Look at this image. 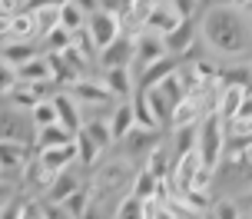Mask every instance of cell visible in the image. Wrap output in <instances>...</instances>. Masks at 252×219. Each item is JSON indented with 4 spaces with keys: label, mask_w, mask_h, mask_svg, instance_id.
I'll list each match as a JSON object with an SVG mask.
<instances>
[{
    "label": "cell",
    "mask_w": 252,
    "mask_h": 219,
    "mask_svg": "<svg viewBox=\"0 0 252 219\" xmlns=\"http://www.w3.org/2000/svg\"><path fill=\"white\" fill-rule=\"evenodd\" d=\"M199 40L219 57H242L252 47V27L242 20L236 3H209L202 7Z\"/></svg>",
    "instance_id": "1"
},
{
    "label": "cell",
    "mask_w": 252,
    "mask_h": 219,
    "mask_svg": "<svg viewBox=\"0 0 252 219\" xmlns=\"http://www.w3.org/2000/svg\"><path fill=\"white\" fill-rule=\"evenodd\" d=\"M199 140H196V153H199L202 166L216 173L219 163L226 159V123L219 120V113H206L199 120Z\"/></svg>",
    "instance_id": "2"
},
{
    "label": "cell",
    "mask_w": 252,
    "mask_h": 219,
    "mask_svg": "<svg viewBox=\"0 0 252 219\" xmlns=\"http://www.w3.org/2000/svg\"><path fill=\"white\" fill-rule=\"evenodd\" d=\"M133 176H136L133 163H126L123 156H120V159H106V163H100L96 176H93L87 186H90V193H93V199H96V196H100V199H106V196L123 193V189L129 193Z\"/></svg>",
    "instance_id": "3"
},
{
    "label": "cell",
    "mask_w": 252,
    "mask_h": 219,
    "mask_svg": "<svg viewBox=\"0 0 252 219\" xmlns=\"http://www.w3.org/2000/svg\"><path fill=\"white\" fill-rule=\"evenodd\" d=\"M87 37L100 53L120 37V3H93L87 20Z\"/></svg>",
    "instance_id": "4"
},
{
    "label": "cell",
    "mask_w": 252,
    "mask_h": 219,
    "mask_svg": "<svg viewBox=\"0 0 252 219\" xmlns=\"http://www.w3.org/2000/svg\"><path fill=\"white\" fill-rule=\"evenodd\" d=\"M33 123H27L24 113H17L13 106H3L0 110V143H20V146H30L33 150Z\"/></svg>",
    "instance_id": "5"
},
{
    "label": "cell",
    "mask_w": 252,
    "mask_h": 219,
    "mask_svg": "<svg viewBox=\"0 0 252 219\" xmlns=\"http://www.w3.org/2000/svg\"><path fill=\"white\" fill-rule=\"evenodd\" d=\"M179 24H186L183 17H179V7L173 3V0H159V3H153L150 7V20H146V33H153V37L166 40L173 30H176Z\"/></svg>",
    "instance_id": "6"
},
{
    "label": "cell",
    "mask_w": 252,
    "mask_h": 219,
    "mask_svg": "<svg viewBox=\"0 0 252 219\" xmlns=\"http://www.w3.org/2000/svg\"><path fill=\"white\" fill-rule=\"evenodd\" d=\"M150 7L146 0H133V3H120V37L139 40L146 33V20H150Z\"/></svg>",
    "instance_id": "7"
},
{
    "label": "cell",
    "mask_w": 252,
    "mask_h": 219,
    "mask_svg": "<svg viewBox=\"0 0 252 219\" xmlns=\"http://www.w3.org/2000/svg\"><path fill=\"white\" fill-rule=\"evenodd\" d=\"M50 100H53V106H57V123H60V126L70 133V136H76V133L83 129V123H87V116H83L80 103H76V100H73L66 90H57Z\"/></svg>",
    "instance_id": "8"
},
{
    "label": "cell",
    "mask_w": 252,
    "mask_h": 219,
    "mask_svg": "<svg viewBox=\"0 0 252 219\" xmlns=\"http://www.w3.org/2000/svg\"><path fill=\"white\" fill-rule=\"evenodd\" d=\"M159 143H163L159 133H150V129H136V126H133V129H129V136L120 143V146H123V159H126V163H133V159H143V163H146L150 153L159 146Z\"/></svg>",
    "instance_id": "9"
},
{
    "label": "cell",
    "mask_w": 252,
    "mask_h": 219,
    "mask_svg": "<svg viewBox=\"0 0 252 219\" xmlns=\"http://www.w3.org/2000/svg\"><path fill=\"white\" fill-rule=\"evenodd\" d=\"M163 57H169L166 53V47H163V40L159 37H153V33H143V37L136 40V53H133V77H139L146 66H153V63H159Z\"/></svg>",
    "instance_id": "10"
},
{
    "label": "cell",
    "mask_w": 252,
    "mask_h": 219,
    "mask_svg": "<svg viewBox=\"0 0 252 219\" xmlns=\"http://www.w3.org/2000/svg\"><path fill=\"white\" fill-rule=\"evenodd\" d=\"M133 53H136V40L116 37L113 43L100 53V66L103 70H129V66H133Z\"/></svg>",
    "instance_id": "11"
},
{
    "label": "cell",
    "mask_w": 252,
    "mask_h": 219,
    "mask_svg": "<svg viewBox=\"0 0 252 219\" xmlns=\"http://www.w3.org/2000/svg\"><path fill=\"white\" fill-rule=\"evenodd\" d=\"M80 186H87V183H83V176H80V173H73V169H63V173H57V176L50 180L47 193H43V203L60 206L63 199H70V196H73Z\"/></svg>",
    "instance_id": "12"
},
{
    "label": "cell",
    "mask_w": 252,
    "mask_h": 219,
    "mask_svg": "<svg viewBox=\"0 0 252 219\" xmlns=\"http://www.w3.org/2000/svg\"><path fill=\"white\" fill-rule=\"evenodd\" d=\"M66 93H70L80 106H106L110 100H113L110 90L103 87V80H90V77H83L80 83H73Z\"/></svg>",
    "instance_id": "13"
},
{
    "label": "cell",
    "mask_w": 252,
    "mask_h": 219,
    "mask_svg": "<svg viewBox=\"0 0 252 219\" xmlns=\"http://www.w3.org/2000/svg\"><path fill=\"white\" fill-rule=\"evenodd\" d=\"M90 10H93V3L63 0V3H60V30H66L70 37L83 33V30H87V20H90Z\"/></svg>",
    "instance_id": "14"
},
{
    "label": "cell",
    "mask_w": 252,
    "mask_h": 219,
    "mask_svg": "<svg viewBox=\"0 0 252 219\" xmlns=\"http://www.w3.org/2000/svg\"><path fill=\"white\" fill-rule=\"evenodd\" d=\"M179 70V60L176 57H163L159 63H153V66H146L143 73L136 77V93H150V90H156L163 80H169L173 73Z\"/></svg>",
    "instance_id": "15"
},
{
    "label": "cell",
    "mask_w": 252,
    "mask_h": 219,
    "mask_svg": "<svg viewBox=\"0 0 252 219\" xmlns=\"http://www.w3.org/2000/svg\"><path fill=\"white\" fill-rule=\"evenodd\" d=\"M103 87L120 103L136 96V77H133V70H103Z\"/></svg>",
    "instance_id": "16"
},
{
    "label": "cell",
    "mask_w": 252,
    "mask_h": 219,
    "mask_svg": "<svg viewBox=\"0 0 252 219\" xmlns=\"http://www.w3.org/2000/svg\"><path fill=\"white\" fill-rule=\"evenodd\" d=\"M33 150L30 146H20V143H0V176L7 180L13 173H24V166L30 163Z\"/></svg>",
    "instance_id": "17"
},
{
    "label": "cell",
    "mask_w": 252,
    "mask_h": 219,
    "mask_svg": "<svg viewBox=\"0 0 252 219\" xmlns=\"http://www.w3.org/2000/svg\"><path fill=\"white\" fill-rule=\"evenodd\" d=\"M196 40H199V24H196V20H186V24H179L176 30L163 40V47H166L169 57H176V60H179V57H183Z\"/></svg>",
    "instance_id": "18"
},
{
    "label": "cell",
    "mask_w": 252,
    "mask_h": 219,
    "mask_svg": "<svg viewBox=\"0 0 252 219\" xmlns=\"http://www.w3.org/2000/svg\"><path fill=\"white\" fill-rule=\"evenodd\" d=\"M17 73V83L20 87H43V83H53V73H50V60L40 53L33 57L30 63H24L20 70H13Z\"/></svg>",
    "instance_id": "19"
},
{
    "label": "cell",
    "mask_w": 252,
    "mask_h": 219,
    "mask_svg": "<svg viewBox=\"0 0 252 219\" xmlns=\"http://www.w3.org/2000/svg\"><path fill=\"white\" fill-rule=\"evenodd\" d=\"M43 163V169L50 173V176H57V173H63V169H73L76 166V146L70 143V146H60V150H47V153H33Z\"/></svg>",
    "instance_id": "20"
},
{
    "label": "cell",
    "mask_w": 252,
    "mask_h": 219,
    "mask_svg": "<svg viewBox=\"0 0 252 219\" xmlns=\"http://www.w3.org/2000/svg\"><path fill=\"white\" fill-rule=\"evenodd\" d=\"M33 57H40L37 43H10V40H3V43H0V60L10 66V70H20V66L30 63Z\"/></svg>",
    "instance_id": "21"
},
{
    "label": "cell",
    "mask_w": 252,
    "mask_h": 219,
    "mask_svg": "<svg viewBox=\"0 0 252 219\" xmlns=\"http://www.w3.org/2000/svg\"><path fill=\"white\" fill-rule=\"evenodd\" d=\"M202 116H206V110H202V100H196V96H186V100H183V103L173 110V116H169V126H173V129L199 126Z\"/></svg>",
    "instance_id": "22"
},
{
    "label": "cell",
    "mask_w": 252,
    "mask_h": 219,
    "mask_svg": "<svg viewBox=\"0 0 252 219\" xmlns=\"http://www.w3.org/2000/svg\"><path fill=\"white\" fill-rule=\"evenodd\" d=\"M159 189H163V183L156 180L153 173H146V169L139 166L136 176H133V186H129V196H133V199H139V203H156Z\"/></svg>",
    "instance_id": "23"
},
{
    "label": "cell",
    "mask_w": 252,
    "mask_h": 219,
    "mask_svg": "<svg viewBox=\"0 0 252 219\" xmlns=\"http://www.w3.org/2000/svg\"><path fill=\"white\" fill-rule=\"evenodd\" d=\"M110 133H113V143H123L129 136V129L136 126L133 123V100H126V103H116L113 113H110Z\"/></svg>",
    "instance_id": "24"
},
{
    "label": "cell",
    "mask_w": 252,
    "mask_h": 219,
    "mask_svg": "<svg viewBox=\"0 0 252 219\" xmlns=\"http://www.w3.org/2000/svg\"><path fill=\"white\" fill-rule=\"evenodd\" d=\"M80 133H83V136H87V140L93 143L100 153H110V146H116V143H113V133H110V123H106V120H100V116H90Z\"/></svg>",
    "instance_id": "25"
},
{
    "label": "cell",
    "mask_w": 252,
    "mask_h": 219,
    "mask_svg": "<svg viewBox=\"0 0 252 219\" xmlns=\"http://www.w3.org/2000/svg\"><path fill=\"white\" fill-rule=\"evenodd\" d=\"M73 136L63 126H47L33 133V153H47V150H60V146H70Z\"/></svg>",
    "instance_id": "26"
},
{
    "label": "cell",
    "mask_w": 252,
    "mask_h": 219,
    "mask_svg": "<svg viewBox=\"0 0 252 219\" xmlns=\"http://www.w3.org/2000/svg\"><path fill=\"white\" fill-rule=\"evenodd\" d=\"M33 24H37V40H43L50 30L60 27V3H37L33 7Z\"/></svg>",
    "instance_id": "27"
},
{
    "label": "cell",
    "mask_w": 252,
    "mask_h": 219,
    "mask_svg": "<svg viewBox=\"0 0 252 219\" xmlns=\"http://www.w3.org/2000/svg\"><path fill=\"white\" fill-rule=\"evenodd\" d=\"M93 203H96V199H93V193H90V186H80L70 199H63L60 206H63V213H66L70 219H87L90 209H93Z\"/></svg>",
    "instance_id": "28"
},
{
    "label": "cell",
    "mask_w": 252,
    "mask_h": 219,
    "mask_svg": "<svg viewBox=\"0 0 252 219\" xmlns=\"http://www.w3.org/2000/svg\"><path fill=\"white\" fill-rule=\"evenodd\" d=\"M143 169H146V173H153V176H156L159 183L169 180V169H173V156H169V146H166V143H159V146H156V150L150 153V159L143 163Z\"/></svg>",
    "instance_id": "29"
},
{
    "label": "cell",
    "mask_w": 252,
    "mask_h": 219,
    "mask_svg": "<svg viewBox=\"0 0 252 219\" xmlns=\"http://www.w3.org/2000/svg\"><path fill=\"white\" fill-rule=\"evenodd\" d=\"M133 123H136V129H150V133H159L163 129V123L156 120V113H153V106L146 103L143 93L133 96Z\"/></svg>",
    "instance_id": "30"
},
{
    "label": "cell",
    "mask_w": 252,
    "mask_h": 219,
    "mask_svg": "<svg viewBox=\"0 0 252 219\" xmlns=\"http://www.w3.org/2000/svg\"><path fill=\"white\" fill-rule=\"evenodd\" d=\"M196 140H199V129L186 126V129H173V143H169V156L183 159V156L196 153Z\"/></svg>",
    "instance_id": "31"
},
{
    "label": "cell",
    "mask_w": 252,
    "mask_h": 219,
    "mask_svg": "<svg viewBox=\"0 0 252 219\" xmlns=\"http://www.w3.org/2000/svg\"><path fill=\"white\" fill-rule=\"evenodd\" d=\"M73 146H76V166L93 169V166H96V163L103 159V153L87 140V136H83V133H76V136H73Z\"/></svg>",
    "instance_id": "32"
},
{
    "label": "cell",
    "mask_w": 252,
    "mask_h": 219,
    "mask_svg": "<svg viewBox=\"0 0 252 219\" xmlns=\"http://www.w3.org/2000/svg\"><path fill=\"white\" fill-rule=\"evenodd\" d=\"M30 123H33V129L60 126V123H57V106H53V100H43V103L33 106V110H30Z\"/></svg>",
    "instance_id": "33"
},
{
    "label": "cell",
    "mask_w": 252,
    "mask_h": 219,
    "mask_svg": "<svg viewBox=\"0 0 252 219\" xmlns=\"http://www.w3.org/2000/svg\"><path fill=\"white\" fill-rule=\"evenodd\" d=\"M113 219H146V203H139V199H133V196L126 193L120 199V206H116Z\"/></svg>",
    "instance_id": "34"
},
{
    "label": "cell",
    "mask_w": 252,
    "mask_h": 219,
    "mask_svg": "<svg viewBox=\"0 0 252 219\" xmlns=\"http://www.w3.org/2000/svg\"><path fill=\"white\" fill-rule=\"evenodd\" d=\"M213 219H242V209L236 199H216L213 203Z\"/></svg>",
    "instance_id": "35"
},
{
    "label": "cell",
    "mask_w": 252,
    "mask_h": 219,
    "mask_svg": "<svg viewBox=\"0 0 252 219\" xmlns=\"http://www.w3.org/2000/svg\"><path fill=\"white\" fill-rule=\"evenodd\" d=\"M24 206H27V196H24V199L17 196L10 206H3V209H0V219H24Z\"/></svg>",
    "instance_id": "36"
},
{
    "label": "cell",
    "mask_w": 252,
    "mask_h": 219,
    "mask_svg": "<svg viewBox=\"0 0 252 219\" xmlns=\"http://www.w3.org/2000/svg\"><path fill=\"white\" fill-rule=\"evenodd\" d=\"M13 199H17V186H13V183H7L3 176H0V209L10 206Z\"/></svg>",
    "instance_id": "37"
},
{
    "label": "cell",
    "mask_w": 252,
    "mask_h": 219,
    "mask_svg": "<svg viewBox=\"0 0 252 219\" xmlns=\"http://www.w3.org/2000/svg\"><path fill=\"white\" fill-rule=\"evenodd\" d=\"M40 213H43V219H70L63 213V206H53V203H43V199H40Z\"/></svg>",
    "instance_id": "38"
},
{
    "label": "cell",
    "mask_w": 252,
    "mask_h": 219,
    "mask_svg": "<svg viewBox=\"0 0 252 219\" xmlns=\"http://www.w3.org/2000/svg\"><path fill=\"white\" fill-rule=\"evenodd\" d=\"M24 219H43V213H40V199H33V196H27Z\"/></svg>",
    "instance_id": "39"
},
{
    "label": "cell",
    "mask_w": 252,
    "mask_h": 219,
    "mask_svg": "<svg viewBox=\"0 0 252 219\" xmlns=\"http://www.w3.org/2000/svg\"><path fill=\"white\" fill-rule=\"evenodd\" d=\"M246 163H249V166H252V150H249V153H246Z\"/></svg>",
    "instance_id": "40"
},
{
    "label": "cell",
    "mask_w": 252,
    "mask_h": 219,
    "mask_svg": "<svg viewBox=\"0 0 252 219\" xmlns=\"http://www.w3.org/2000/svg\"><path fill=\"white\" fill-rule=\"evenodd\" d=\"M202 219H213V213H206V216H202Z\"/></svg>",
    "instance_id": "41"
},
{
    "label": "cell",
    "mask_w": 252,
    "mask_h": 219,
    "mask_svg": "<svg viewBox=\"0 0 252 219\" xmlns=\"http://www.w3.org/2000/svg\"><path fill=\"white\" fill-rule=\"evenodd\" d=\"M0 43H3V40H0Z\"/></svg>",
    "instance_id": "42"
},
{
    "label": "cell",
    "mask_w": 252,
    "mask_h": 219,
    "mask_svg": "<svg viewBox=\"0 0 252 219\" xmlns=\"http://www.w3.org/2000/svg\"><path fill=\"white\" fill-rule=\"evenodd\" d=\"M249 219H252V216H249Z\"/></svg>",
    "instance_id": "43"
}]
</instances>
